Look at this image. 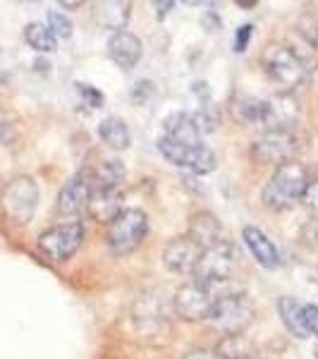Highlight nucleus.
I'll return each mask as SVG.
<instances>
[{"label":"nucleus","instance_id":"30","mask_svg":"<svg viewBox=\"0 0 318 359\" xmlns=\"http://www.w3.org/2000/svg\"><path fill=\"white\" fill-rule=\"evenodd\" d=\"M304 240L309 242V245L318 247V218H316V221H311V223L304 228Z\"/></svg>","mask_w":318,"mask_h":359},{"label":"nucleus","instance_id":"3","mask_svg":"<svg viewBox=\"0 0 318 359\" xmlns=\"http://www.w3.org/2000/svg\"><path fill=\"white\" fill-rule=\"evenodd\" d=\"M148 233V216L139 208H123L108 225L106 245L113 254H130L141 245Z\"/></svg>","mask_w":318,"mask_h":359},{"label":"nucleus","instance_id":"15","mask_svg":"<svg viewBox=\"0 0 318 359\" xmlns=\"http://www.w3.org/2000/svg\"><path fill=\"white\" fill-rule=\"evenodd\" d=\"M297 103L292 101L290 94H280L265 101L263 125L268 130H292V125L297 123Z\"/></svg>","mask_w":318,"mask_h":359},{"label":"nucleus","instance_id":"22","mask_svg":"<svg viewBox=\"0 0 318 359\" xmlns=\"http://www.w3.org/2000/svg\"><path fill=\"white\" fill-rule=\"evenodd\" d=\"M25 39L34 50H39V53H50V50H55V43H57V39L53 36V32L48 29V25H41V22L27 25Z\"/></svg>","mask_w":318,"mask_h":359},{"label":"nucleus","instance_id":"7","mask_svg":"<svg viewBox=\"0 0 318 359\" xmlns=\"http://www.w3.org/2000/svg\"><path fill=\"white\" fill-rule=\"evenodd\" d=\"M82 240H84V225L79 221H67L46 230L39 237V249H41L43 257H48L50 262H67L82 247Z\"/></svg>","mask_w":318,"mask_h":359},{"label":"nucleus","instance_id":"33","mask_svg":"<svg viewBox=\"0 0 318 359\" xmlns=\"http://www.w3.org/2000/svg\"><path fill=\"white\" fill-rule=\"evenodd\" d=\"M60 5H62V8H79L82 3H60Z\"/></svg>","mask_w":318,"mask_h":359},{"label":"nucleus","instance_id":"5","mask_svg":"<svg viewBox=\"0 0 318 359\" xmlns=\"http://www.w3.org/2000/svg\"><path fill=\"white\" fill-rule=\"evenodd\" d=\"M39 206V187L32 177L20 175L10 180L3 189V211L17 225H27Z\"/></svg>","mask_w":318,"mask_h":359},{"label":"nucleus","instance_id":"20","mask_svg":"<svg viewBox=\"0 0 318 359\" xmlns=\"http://www.w3.org/2000/svg\"><path fill=\"white\" fill-rule=\"evenodd\" d=\"M254 343L244 333L223 335V340L216 347L218 359H254Z\"/></svg>","mask_w":318,"mask_h":359},{"label":"nucleus","instance_id":"12","mask_svg":"<svg viewBox=\"0 0 318 359\" xmlns=\"http://www.w3.org/2000/svg\"><path fill=\"white\" fill-rule=\"evenodd\" d=\"M201 254H204V247L189 235L175 237L163 249V266L175 271V273H194Z\"/></svg>","mask_w":318,"mask_h":359},{"label":"nucleus","instance_id":"28","mask_svg":"<svg viewBox=\"0 0 318 359\" xmlns=\"http://www.w3.org/2000/svg\"><path fill=\"white\" fill-rule=\"evenodd\" d=\"M251 32H254L251 25L240 27V32H237V36H235V50H237V53L247 50V46H249V39H251Z\"/></svg>","mask_w":318,"mask_h":359},{"label":"nucleus","instance_id":"29","mask_svg":"<svg viewBox=\"0 0 318 359\" xmlns=\"http://www.w3.org/2000/svg\"><path fill=\"white\" fill-rule=\"evenodd\" d=\"M77 86H79V91H82V96L86 98V101L91 98V106H94V108H98L103 103V96L98 94L96 89H91V86H86V84H77Z\"/></svg>","mask_w":318,"mask_h":359},{"label":"nucleus","instance_id":"27","mask_svg":"<svg viewBox=\"0 0 318 359\" xmlns=\"http://www.w3.org/2000/svg\"><path fill=\"white\" fill-rule=\"evenodd\" d=\"M304 326L309 335H318V306L316 304H304Z\"/></svg>","mask_w":318,"mask_h":359},{"label":"nucleus","instance_id":"17","mask_svg":"<svg viewBox=\"0 0 318 359\" xmlns=\"http://www.w3.org/2000/svg\"><path fill=\"white\" fill-rule=\"evenodd\" d=\"M165 127V135L170 142L177 144H187V147H196L201 144V132L196 130L194 118L189 113H172L170 118L163 123Z\"/></svg>","mask_w":318,"mask_h":359},{"label":"nucleus","instance_id":"18","mask_svg":"<svg viewBox=\"0 0 318 359\" xmlns=\"http://www.w3.org/2000/svg\"><path fill=\"white\" fill-rule=\"evenodd\" d=\"M187 235L199 242L204 249L223 245V228H221V223H218V218L211 216V213H196L192 218V223H189Z\"/></svg>","mask_w":318,"mask_h":359},{"label":"nucleus","instance_id":"25","mask_svg":"<svg viewBox=\"0 0 318 359\" xmlns=\"http://www.w3.org/2000/svg\"><path fill=\"white\" fill-rule=\"evenodd\" d=\"M299 204H302L314 218H318V180L309 177V182H306L302 196H299Z\"/></svg>","mask_w":318,"mask_h":359},{"label":"nucleus","instance_id":"23","mask_svg":"<svg viewBox=\"0 0 318 359\" xmlns=\"http://www.w3.org/2000/svg\"><path fill=\"white\" fill-rule=\"evenodd\" d=\"M233 113L244 123H261L263 125V115H265V101H258V98L244 96L233 106Z\"/></svg>","mask_w":318,"mask_h":359},{"label":"nucleus","instance_id":"13","mask_svg":"<svg viewBox=\"0 0 318 359\" xmlns=\"http://www.w3.org/2000/svg\"><path fill=\"white\" fill-rule=\"evenodd\" d=\"M86 211L96 223L111 225L118 218V213L123 211V192L118 187H96L94 184Z\"/></svg>","mask_w":318,"mask_h":359},{"label":"nucleus","instance_id":"1","mask_svg":"<svg viewBox=\"0 0 318 359\" xmlns=\"http://www.w3.org/2000/svg\"><path fill=\"white\" fill-rule=\"evenodd\" d=\"M261 65L268 79L282 94H292L294 89L306 84V77H309V65L304 62V57L285 43L265 46L261 53Z\"/></svg>","mask_w":318,"mask_h":359},{"label":"nucleus","instance_id":"32","mask_svg":"<svg viewBox=\"0 0 318 359\" xmlns=\"http://www.w3.org/2000/svg\"><path fill=\"white\" fill-rule=\"evenodd\" d=\"M8 130V120H5V115L0 113V137H3V132Z\"/></svg>","mask_w":318,"mask_h":359},{"label":"nucleus","instance_id":"31","mask_svg":"<svg viewBox=\"0 0 318 359\" xmlns=\"http://www.w3.org/2000/svg\"><path fill=\"white\" fill-rule=\"evenodd\" d=\"M182 359H218L216 352H208V350H192V352H187Z\"/></svg>","mask_w":318,"mask_h":359},{"label":"nucleus","instance_id":"9","mask_svg":"<svg viewBox=\"0 0 318 359\" xmlns=\"http://www.w3.org/2000/svg\"><path fill=\"white\" fill-rule=\"evenodd\" d=\"M233 269H235V257H233V247H230L228 242L216 245L211 249H204V254H201L199 264H196V269H194L196 285L211 290L213 285L228 280V278L233 276Z\"/></svg>","mask_w":318,"mask_h":359},{"label":"nucleus","instance_id":"14","mask_svg":"<svg viewBox=\"0 0 318 359\" xmlns=\"http://www.w3.org/2000/svg\"><path fill=\"white\" fill-rule=\"evenodd\" d=\"M108 55L123 69H132L139 62V57H141V41L132 32L120 29V32H115L108 39Z\"/></svg>","mask_w":318,"mask_h":359},{"label":"nucleus","instance_id":"11","mask_svg":"<svg viewBox=\"0 0 318 359\" xmlns=\"http://www.w3.org/2000/svg\"><path fill=\"white\" fill-rule=\"evenodd\" d=\"M91 192H94V172L79 170L77 175L69 177L65 187L60 189L57 211H60L62 216H79L82 211H86Z\"/></svg>","mask_w":318,"mask_h":359},{"label":"nucleus","instance_id":"10","mask_svg":"<svg viewBox=\"0 0 318 359\" xmlns=\"http://www.w3.org/2000/svg\"><path fill=\"white\" fill-rule=\"evenodd\" d=\"M213 304H216V299H213L211 290L196 285V283L180 287L175 292V299H172L175 314L184 318V321H204V318L211 316Z\"/></svg>","mask_w":318,"mask_h":359},{"label":"nucleus","instance_id":"8","mask_svg":"<svg viewBox=\"0 0 318 359\" xmlns=\"http://www.w3.org/2000/svg\"><path fill=\"white\" fill-rule=\"evenodd\" d=\"M158 151L177 168H187V170L196 172V175H206L216 168V154L206 147V144H196V147H187V144L170 142L167 137L158 139Z\"/></svg>","mask_w":318,"mask_h":359},{"label":"nucleus","instance_id":"16","mask_svg":"<svg viewBox=\"0 0 318 359\" xmlns=\"http://www.w3.org/2000/svg\"><path fill=\"white\" fill-rule=\"evenodd\" d=\"M242 237H244V245L249 247V252L254 254V259H256V262L261 264L263 269H277V266H280V252H277L273 242H270L258 228H254V225H247L244 233H242Z\"/></svg>","mask_w":318,"mask_h":359},{"label":"nucleus","instance_id":"24","mask_svg":"<svg viewBox=\"0 0 318 359\" xmlns=\"http://www.w3.org/2000/svg\"><path fill=\"white\" fill-rule=\"evenodd\" d=\"M125 177V165L123 161H103L101 168L94 172V184L96 187H118V182Z\"/></svg>","mask_w":318,"mask_h":359},{"label":"nucleus","instance_id":"6","mask_svg":"<svg viewBox=\"0 0 318 359\" xmlns=\"http://www.w3.org/2000/svg\"><path fill=\"white\" fill-rule=\"evenodd\" d=\"M299 144L292 130H265L261 137L254 142L251 158L263 165H282L287 161H294Z\"/></svg>","mask_w":318,"mask_h":359},{"label":"nucleus","instance_id":"4","mask_svg":"<svg viewBox=\"0 0 318 359\" xmlns=\"http://www.w3.org/2000/svg\"><path fill=\"white\" fill-rule=\"evenodd\" d=\"M251 318H254L251 297L244 292H233L216 299L208 321H211V326L221 335H237V333H244V328L251 323Z\"/></svg>","mask_w":318,"mask_h":359},{"label":"nucleus","instance_id":"21","mask_svg":"<svg viewBox=\"0 0 318 359\" xmlns=\"http://www.w3.org/2000/svg\"><path fill=\"white\" fill-rule=\"evenodd\" d=\"M98 135H101L103 142L108 144L111 149H118V151H123V149L130 147L132 137H130V127L123 118H106L101 125H98Z\"/></svg>","mask_w":318,"mask_h":359},{"label":"nucleus","instance_id":"2","mask_svg":"<svg viewBox=\"0 0 318 359\" xmlns=\"http://www.w3.org/2000/svg\"><path fill=\"white\" fill-rule=\"evenodd\" d=\"M306 182H309V172L299 161H287V163L277 165V170L263 189V204L273 211H287L299 201Z\"/></svg>","mask_w":318,"mask_h":359},{"label":"nucleus","instance_id":"34","mask_svg":"<svg viewBox=\"0 0 318 359\" xmlns=\"http://www.w3.org/2000/svg\"><path fill=\"white\" fill-rule=\"evenodd\" d=\"M314 355H316V359H318V343H316V347H314Z\"/></svg>","mask_w":318,"mask_h":359},{"label":"nucleus","instance_id":"19","mask_svg":"<svg viewBox=\"0 0 318 359\" xmlns=\"http://www.w3.org/2000/svg\"><path fill=\"white\" fill-rule=\"evenodd\" d=\"M302 309H304V304H299L294 297H282L280 302H277V311H280L282 323H285V328L294 338H309V331H306V326H304Z\"/></svg>","mask_w":318,"mask_h":359},{"label":"nucleus","instance_id":"26","mask_svg":"<svg viewBox=\"0 0 318 359\" xmlns=\"http://www.w3.org/2000/svg\"><path fill=\"white\" fill-rule=\"evenodd\" d=\"M48 29L55 39H67L72 34V22L62 13H48Z\"/></svg>","mask_w":318,"mask_h":359}]
</instances>
